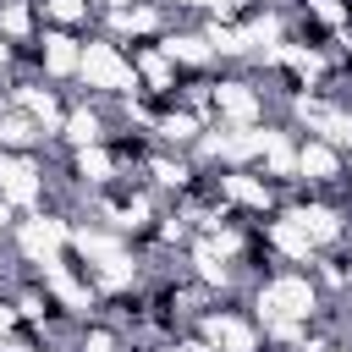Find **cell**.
<instances>
[{"mask_svg":"<svg viewBox=\"0 0 352 352\" xmlns=\"http://www.w3.org/2000/svg\"><path fill=\"white\" fill-rule=\"evenodd\" d=\"M38 6V22L44 28H66V33H88L99 22L94 0H33Z\"/></svg>","mask_w":352,"mask_h":352,"instance_id":"cell-7","label":"cell"},{"mask_svg":"<svg viewBox=\"0 0 352 352\" xmlns=\"http://www.w3.org/2000/svg\"><path fill=\"white\" fill-rule=\"evenodd\" d=\"M38 33H44V22H38V6L33 0H0V38L6 44H16L28 55Z\"/></svg>","mask_w":352,"mask_h":352,"instance_id":"cell-6","label":"cell"},{"mask_svg":"<svg viewBox=\"0 0 352 352\" xmlns=\"http://www.w3.org/2000/svg\"><path fill=\"white\" fill-rule=\"evenodd\" d=\"M77 88H82V94H94V99H126V94H138L132 55H126L116 38H104V33H82Z\"/></svg>","mask_w":352,"mask_h":352,"instance_id":"cell-1","label":"cell"},{"mask_svg":"<svg viewBox=\"0 0 352 352\" xmlns=\"http://www.w3.org/2000/svg\"><path fill=\"white\" fill-rule=\"evenodd\" d=\"M214 352H264V330L248 314V302H214L198 324H192Z\"/></svg>","mask_w":352,"mask_h":352,"instance_id":"cell-4","label":"cell"},{"mask_svg":"<svg viewBox=\"0 0 352 352\" xmlns=\"http://www.w3.org/2000/svg\"><path fill=\"white\" fill-rule=\"evenodd\" d=\"M50 182H55L50 148H44V154H6V148H0V198H6L16 214L44 209V204H50Z\"/></svg>","mask_w":352,"mask_h":352,"instance_id":"cell-2","label":"cell"},{"mask_svg":"<svg viewBox=\"0 0 352 352\" xmlns=\"http://www.w3.org/2000/svg\"><path fill=\"white\" fill-rule=\"evenodd\" d=\"M0 148H6V154H44L50 138H44V126H38L28 110H16V104L6 99V110H0Z\"/></svg>","mask_w":352,"mask_h":352,"instance_id":"cell-5","label":"cell"},{"mask_svg":"<svg viewBox=\"0 0 352 352\" xmlns=\"http://www.w3.org/2000/svg\"><path fill=\"white\" fill-rule=\"evenodd\" d=\"M22 60H28V72H33L38 82H55V88H77V66H82V33H66V28H44Z\"/></svg>","mask_w":352,"mask_h":352,"instance_id":"cell-3","label":"cell"},{"mask_svg":"<svg viewBox=\"0 0 352 352\" xmlns=\"http://www.w3.org/2000/svg\"><path fill=\"white\" fill-rule=\"evenodd\" d=\"M126 6H132V0H94V11H99V16H110V11H126Z\"/></svg>","mask_w":352,"mask_h":352,"instance_id":"cell-8","label":"cell"}]
</instances>
